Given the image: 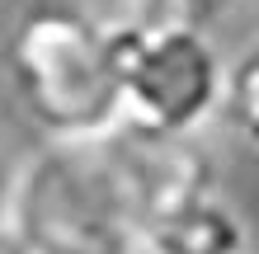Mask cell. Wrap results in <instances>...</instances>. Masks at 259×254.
I'll return each instance as SVG.
<instances>
[{
  "instance_id": "2",
  "label": "cell",
  "mask_w": 259,
  "mask_h": 254,
  "mask_svg": "<svg viewBox=\"0 0 259 254\" xmlns=\"http://www.w3.org/2000/svg\"><path fill=\"white\" fill-rule=\"evenodd\" d=\"M24 113L48 141H85L123 127L113 42L90 10H33L10 47Z\"/></svg>"
},
{
  "instance_id": "5",
  "label": "cell",
  "mask_w": 259,
  "mask_h": 254,
  "mask_svg": "<svg viewBox=\"0 0 259 254\" xmlns=\"http://www.w3.org/2000/svg\"><path fill=\"white\" fill-rule=\"evenodd\" d=\"M222 113H231V123L259 146V38L250 42V52L236 66H226V94Z\"/></svg>"
},
{
  "instance_id": "6",
  "label": "cell",
  "mask_w": 259,
  "mask_h": 254,
  "mask_svg": "<svg viewBox=\"0 0 259 254\" xmlns=\"http://www.w3.org/2000/svg\"><path fill=\"white\" fill-rule=\"evenodd\" d=\"M10 170H14V165L0 156V212H5V193H10Z\"/></svg>"
},
{
  "instance_id": "8",
  "label": "cell",
  "mask_w": 259,
  "mask_h": 254,
  "mask_svg": "<svg viewBox=\"0 0 259 254\" xmlns=\"http://www.w3.org/2000/svg\"><path fill=\"white\" fill-rule=\"evenodd\" d=\"M0 254H24V249H19V245H14V240H10V235H5V231H0Z\"/></svg>"
},
{
  "instance_id": "3",
  "label": "cell",
  "mask_w": 259,
  "mask_h": 254,
  "mask_svg": "<svg viewBox=\"0 0 259 254\" xmlns=\"http://www.w3.org/2000/svg\"><path fill=\"white\" fill-rule=\"evenodd\" d=\"M123 127L146 137H193L222 113L226 62L198 19L109 28Z\"/></svg>"
},
{
  "instance_id": "1",
  "label": "cell",
  "mask_w": 259,
  "mask_h": 254,
  "mask_svg": "<svg viewBox=\"0 0 259 254\" xmlns=\"http://www.w3.org/2000/svg\"><path fill=\"white\" fill-rule=\"evenodd\" d=\"M142 188L123 127L48 141L10 170L0 231L24 254H142Z\"/></svg>"
},
{
  "instance_id": "4",
  "label": "cell",
  "mask_w": 259,
  "mask_h": 254,
  "mask_svg": "<svg viewBox=\"0 0 259 254\" xmlns=\"http://www.w3.org/2000/svg\"><path fill=\"white\" fill-rule=\"evenodd\" d=\"M142 254H250V226L217 188L165 207L142 226Z\"/></svg>"
},
{
  "instance_id": "7",
  "label": "cell",
  "mask_w": 259,
  "mask_h": 254,
  "mask_svg": "<svg viewBox=\"0 0 259 254\" xmlns=\"http://www.w3.org/2000/svg\"><path fill=\"white\" fill-rule=\"evenodd\" d=\"M184 5H189V14L198 19V14H207V10H217V5H226V0H184Z\"/></svg>"
}]
</instances>
